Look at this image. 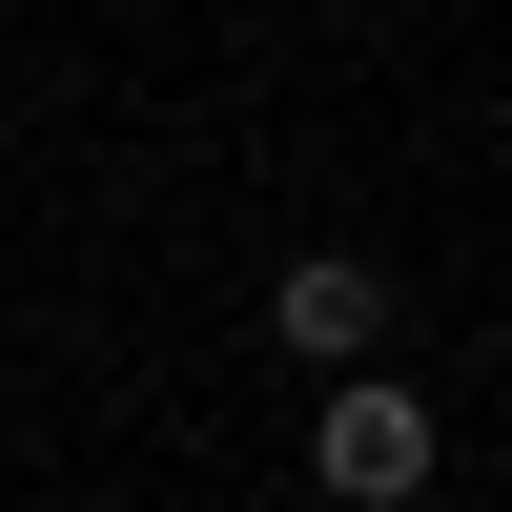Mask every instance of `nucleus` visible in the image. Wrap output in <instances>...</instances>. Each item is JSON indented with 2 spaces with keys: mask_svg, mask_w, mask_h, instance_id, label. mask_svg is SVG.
Here are the masks:
<instances>
[{
  "mask_svg": "<svg viewBox=\"0 0 512 512\" xmlns=\"http://www.w3.org/2000/svg\"><path fill=\"white\" fill-rule=\"evenodd\" d=\"M431 472H451L431 390H410V369H328V410H308V492H328V512H410Z\"/></svg>",
  "mask_w": 512,
  "mask_h": 512,
  "instance_id": "1",
  "label": "nucleus"
},
{
  "mask_svg": "<svg viewBox=\"0 0 512 512\" xmlns=\"http://www.w3.org/2000/svg\"><path fill=\"white\" fill-rule=\"evenodd\" d=\"M267 328L308 369H390V267H369V246H308V267L267 287Z\"/></svg>",
  "mask_w": 512,
  "mask_h": 512,
  "instance_id": "2",
  "label": "nucleus"
}]
</instances>
